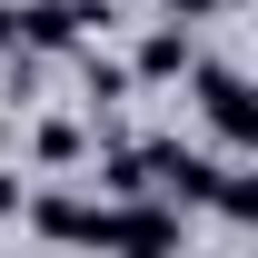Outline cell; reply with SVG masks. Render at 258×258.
<instances>
[{
    "label": "cell",
    "mask_w": 258,
    "mask_h": 258,
    "mask_svg": "<svg viewBox=\"0 0 258 258\" xmlns=\"http://www.w3.org/2000/svg\"><path fill=\"white\" fill-rule=\"evenodd\" d=\"M189 90H199V119H209V139L228 159H258V90L248 80L219 70V60H189Z\"/></svg>",
    "instance_id": "obj_1"
},
{
    "label": "cell",
    "mask_w": 258,
    "mask_h": 258,
    "mask_svg": "<svg viewBox=\"0 0 258 258\" xmlns=\"http://www.w3.org/2000/svg\"><path fill=\"white\" fill-rule=\"evenodd\" d=\"M189 60H199V40H189V20H159V30L129 50V80L139 90H169V80H189Z\"/></svg>",
    "instance_id": "obj_2"
},
{
    "label": "cell",
    "mask_w": 258,
    "mask_h": 258,
    "mask_svg": "<svg viewBox=\"0 0 258 258\" xmlns=\"http://www.w3.org/2000/svg\"><path fill=\"white\" fill-rule=\"evenodd\" d=\"M30 149H40V169H70L80 149H90V129H80V119H40V139H30Z\"/></svg>",
    "instance_id": "obj_3"
},
{
    "label": "cell",
    "mask_w": 258,
    "mask_h": 258,
    "mask_svg": "<svg viewBox=\"0 0 258 258\" xmlns=\"http://www.w3.org/2000/svg\"><path fill=\"white\" fill-rule=\"evenodd\" d=\"M80 80H90V109H119V99L139 90V80H129V60H99V50H90V70H80Z\"/></svg>",
    "instance_id": "obj_4"
},
{
    "label": "cell",
    "mask_w": 258,
    "mask_h": 258,
    "mask_svg": "<svg viewBox=\"0 0 258 258\" xmlns=\"http://www.w3.org/2000/svg\"><path fill=\"white\" fill-rule=\"evenodd\" d=\"M159 10H169V20H219L228 0H159Z\"/></svg>",
    "instance_id": "obj_5"
},
{
    "label": "cell",
    "mask_w": 258,
    "mask_h": 258,
    "mask_svg": "<svg viewBox=\"0 0 258 258\" xmlns=\"http://www.w3.org/2000/svg\"><path fill=\"white\" fill-rule=\"evenodd\" d=\"M20 199H30V189H20V179L0 169V219H20Z\"/></svg>",
    "instance_id": "obj_6"
},
{
    "label": "cell",
    "mask_w": 258,
    "mask_h": 258,
    "mask_svg": "<svg viewBox=\"0 0 258 258\" xmlns=\"http://www.w3.org/2000/svg\"><path fill=\"white\" fill-rule=\"evenodd\" d=\"M0 50H10V0H0Z\"/></svg>",
    "instance_id": "obj_7"
}]
</instances>
